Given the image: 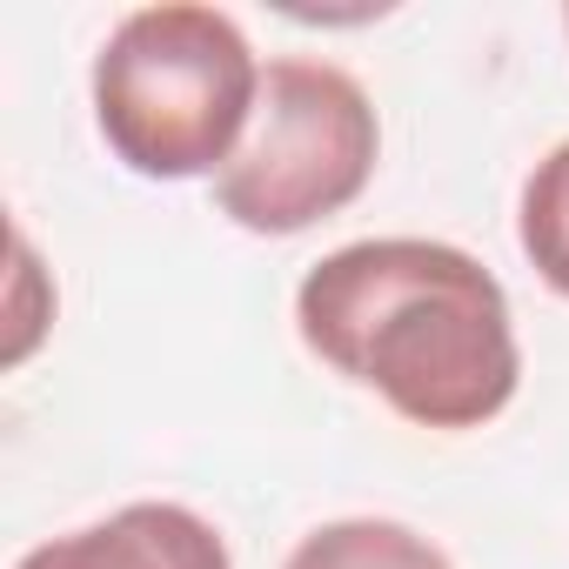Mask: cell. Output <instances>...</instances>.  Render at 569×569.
<instances>
[{
	"instance_id": "6da1fadb",
	"label": "cell",
	"mask_w": 569,
	"mask_h": 569,
	"mask_svg": "<svg viewBox=\"0 0 569 569\" xmlns=\"http://www.w3.org/2000/svg\"><path fill=\"white\" fill-rule=\"evenodd\" d=\"M296 329L416 429H482L522 382L502 281L456 241L376 234L322 254L296 289Z\"/></svg>"
},
{
	"instance_id": "7a4b0ae2",
	"label": "cell",
	"mask_w": 569,
	"mask_h": 569,
	"mask_svg": "<svg viewBox=\"0 0 569 569\" xmlns=\"http://www.w3.org/2000/svg\"><path fill=\"white\" fill-rule=\"evenodd\" d=\"M261 61L234 14L161 0L114 21L94 54V121L114 161L148 181L221 174L254 121Z\"/></svg>"
},
{
	"instance_id": "3957f363",
	"label": "cell",
	"mask_w": 569,
	"mask_h": 569,
	"mask_svg": "<svg viewBox=\"0 0 569 569\" xmlns=\"http://www.w3.org/2000/svg\"><path fill=\"white\" fill-rule=\"evenodd\" d=\"M382 154V121L362 81L336 61L281 54L261 68L254 121L214 174V208L248 234H302L342 214Z\"/></svg>"
},
{
	"instance_id": "277c9868",
	"label": "cell",
	"mask_w": 569,
	"mask_h": 569,
	"mask_svg": "<svg viewBox=\"0 0 569 569\" xmlns=\"http://www.w3.org/2000/svg\"><path fill=\"white\" fill-rule=\"evenodd\" d=\"M14 569H234V556L188 502H128L74 536L28 549Z\"/></svg>"
},
{
	"instance_id": "5b68a950",
	"label": "cell",
	"mask_w": 569,
	"mask_h": 569,
	"mask_svg": "<svg viewBox=\"0 0 569 569\" xmlns=\"http://www.w3.org/2000/svg\"><path fill=\"white\" fill-rule=\"evenodd\" d=\"M281 569H456V562L442 556V542H429L396 516H342L309 529Z\"/></svg>"
},
{
	"instance_id": "8992f818",
	"label": "cell",
	"mask_w": 569,
	"mask_h": 569,
	"mask_svg": "<svg viewBox=\"0 0 569 569\" xmlns=\"http://www.w3.org/2000/svg\"><path fill=\"white\" fill-rule=\"evenodd\" d=\"M516 241H522L529 268L569 302V141H556L529 168L522 208H516Z\"/></svg>"
},
{
	"instance_id": "52a82bcc",
	"label": "cell",
	"mask_w": 569,
	"mask_h": 569,
	"mask_svg": "<svg viewBox=\"0 0 569 569\" xmlns=\"http://www.w3.org/2000/svg\"><path fill=\"white\" fill-rule=\"evenodd\" d=\"M34 281H41V261H34V248H28V234H14V336H8V362H28L34 356V342H41V329L54 322L48 309H34L28 302V289H34Z\"/></svg>"
},
{
	"instance_id": "ba28073f",
	"label": "cell",
	"mask_w": 569,
	"mask_h": 569,
	"mask_svg": "<svg viewBox=\"0 0 569 569\" xmlns=\"http://www.w3.org/2000/svg\"><path fill=\"white\" fill-rule=\"evenodd\" d=\"M562 28H569V8H562Z\"/></svg>"
}]
</instances>
